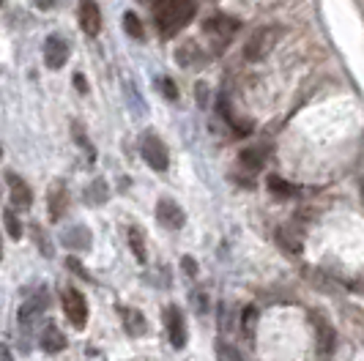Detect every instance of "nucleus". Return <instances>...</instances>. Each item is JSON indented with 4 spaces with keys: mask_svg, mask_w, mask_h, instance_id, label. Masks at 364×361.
Wrapping results in <instances>:
<instances>
[{
    "mask_svg": "<svg viewBox=\"0 0 364 361\" xmlns=\"http://www.w3.org/2000/svg\"><path fill=\"white\" fill-rule=\"evenodd\" d=\"M0 260H3V238H0Z\"/></svg>",
    "mask_w": 364,
    "mask_h": 361,
    "instance_id": "31",
    "label": "nucleus"
},
{
    "mask_svg": "<svg viewBox=\"0 0 364 361\" xmlns=\"http://www.w3.org/2000/svg\"><path fill=\"white\" fill-rule=\"evenodd\" d=\"M69 55H72V47L63 36H50L44 41V63L50 69H63L69 63Z\"/></svg>",
    "mask_w": 364,
    "mask_h": 361,
    "instance_id": "4",
    "label": "nucleus"
},
{
    "mask_svg": "<svg viewBox=\"0 0 364 361\" xmlns=\"http://www.w3.org/2000/svg\"><path fill=\"white\" fill-rule=\"evenodd\" d=\"M0 6H3V0H0Z\"/></svg>",
    "mask_w": 364,
    "mask_h": 361,
    "instance_id": "32",
    "label": "nucleus"
},
{
    "mask_svg": "<svg viewBox=\"0 0 364 361\" xmlns=\"http://www.w3.org/2000/svg\"><path fill=\"white\" fill-rule=\"evenodd\" d=\"M129 247H132V252L137 257V263H148V252H146V244H143V233L137 230V227H132L129 230Z\"/></svg>",
    "mask_w": 364,
    "mask_h": 361,
    "instance_id": "20",
    "label": "nucleus"
},
{
    "mask_svg": "<svg viewBox=\"0 0 364 361\" xmlns=\"http://www.w3.org/2000/svg\"><path fill=\"white\" fill-rule=\"evenodd\" d=\"M3 219H6V230H9V235H11L14 241H19V238H22V222H19V217L14 214V211H6Z\"/></svg>",
    "mask_w": 364,
    "mask_h": 361,
    "instance_id": "23",
    "label": "nucleus"
},
{
    "mask_svg": "<svg viewBox=\"0 0 364 361\" xmlns=\"http://www.w3.org/2000/svg\"><path fill=\"white\" fill-rule=\"evenodd\" d=\"M238 28H241V25H238V19L225 17V14H217V17H208L205 22H203V31H205L208 36L219 38V44H228L230 38L236 36Z\"/></svg>",
    "mask_w": 364,
    "mask_h": 361,
    "instance_id": "5",
    "label": "nucleus"
},
{
    "mask_svg": "<svg viewBox=\"0 0 364 361\" xmlns=\"http://www.w3.org/2000/svg\"><path fill=\"white\" fill-rule=\"evenodd\" d=\"M60 301H63V312H66L69 323L74 328H85V323H88V301H85V296L80 290L66 288L63 296H60Z\"/></svg>",
    "mask_w": 364,
    "mask_h": 361,
    "instance_id": "3",
    "label": "nucleus"
},
{
    "mask_svg": "<svg viewBox=\"0 0 364 361\" xmlns=\"http://www.w3.org/2000/svg\"><path fill=\"white\" fill-rule=\"evenodd\" d=\"M143 159H146L148 167H154L156 173H164V170H167L170 156H167V148H164V143L156 134H148L146 140H143Z\"/></svg>",
    "mask_w": 364,
    "mask_h": 361,
    "instance_id": "7",
    "label": "nucleus"
},
{
    "mask_svg": "<svg viewBox=\"0 0 364 361\" xmlns=\"http://www.w3.org/2000/svg\"><path fill=\"white\" fill-rule=\"evenodd\" d=\"M0 361H14V356H11V350H9L6 345H0Z\"/></svg>",
    "mask_w": 364,
    "mask_h": 361,
    "instance_id": "30",
    "label": "nucleus"
},
{
    "mask_svg": "<svg viewBox=\"0 0 364 361\" xmlns=\"http://www.w3.org/2000/svg\"><path fill=\"white\" fill-rule=\"evenodd\" d=\"M33 3H36L41 11H50V9H55V3H58V0H33Z\"/></svg>",
    "mask_w": 364,
    "mask_h": 361,
    "instance_id": "28",
    "label": "nucleus"
},
{
    "mask_svg": "<svg viewBox=\"0 0 364 361\" xmlns=\"http://www.w3.org/2000/svg\"><path fill=\"white\" fill-rule=\"evenodd\" d=\"M154 17L156 28L164 38L181 33L183 28L195 17V3L192 0H154Z\"/></svg>",
    "mask_w": 364,
    "mask_h": 361,
    "instance_id": "1",
    "label": "nucleus"
},
{
    "mask_svg": "<svg viewBox=\"0 0 364 361\" xmlns=\"http://www.w3.org/2000/svg\"><path fill=\"white\" fill-rule=\"evenodd\" d=\"M255 320H257V309L255 307L244 309V320H241V325H244V334H247V337H252V331H255Z\"/></svg>",
    "mask_w": 364,
    "mask_h": 361,
    "instance_id": "25",
    "label": "nucleus"
},
{
    "mask_svg": "<svg viewBox=\"0 0 364 361\" xmlns=\"http://www.w3.org/2000/svg\"><path fill=\"white\" fill-rule=\"evenodd\" d=\"M124 31H127L132 38H137V41H143V38H146L143 22H140V17H137L134 11H127V14H124Z\"/></svg>",
    "mask_w": 364,
    "mask_h": 361,
    "instance_id": "22",
    "label": "nucleus"
},
{
    "mask_svg": "<svg viewBox=\"0 0 364 361\" xmlns=\"http://www.w3.org/2000/svg\"><path fill=\"white\" fill-rule=\"evenodd\" d=\"M77 17H80V28H82V33H88V36H99V31H102V11H99L96 0H80Z\"/></svg>",
    "mask_w": 364,
    "mask_h": 361,
    "instance_id": "8",
    "label": "nucleus"
},
{
    "mask_svg": "<svg viewBox=\"0 0 364 361\" xmlns=\"http://www.w3.org/2000/svg\"><path fill=\"white\" fill-rule=\"evenodd\" d=\"M279 38H282V28H279V25H266V28H260V31H255V33L250 36V41H247L244 58H247L250 63H257V60L269 58Z\"/></svg>",
    "mask_w": 364,
    "mask_h": 361,
    "instance_id": "2",
    "label": "nucleus"
},
{
    "mask_svg": "<svg viewBox=\"0 0 364 361\" xmlns=\"http://www.w3.org/2000/svg\"><path fill=\"white\" fill-rule=\"evenodd\" d=\"M102 200H107V186H105V180H96L91 189H88V203L99 205Z\"/></svg>",
    "mask_w": 364,
    "mask_h": 361,
    "instance_id": "24",
    "label": "nucleus"
},
{
    "mask_svg": "<svg viewBox=\"0 0 364 361\" xmlns=\"http://www.w3.org/2000/svg\"><path fill=\"white\" fill-rule=\"evenodd\" d=\"M162 93L167 96V99H173V102L178 99V88H176V82H173V80H162Z\"/></svg>",
    "mask_w": 364,
    "mask_h": 361,
    "instance_id": "26",
    "label": "nucleus"
},
{
    "mask_svg": "<svg viewBox=\"0 0 364 361\" xmlns=\"http://www.w3.org/2000/svg\"><path fill=\"white\" fill-rule=\"evenodd\" d=\"M238 159H241V167H244V170L257 173V170L263 167V162H266V151H263V148H244Z\"/></svg>",
    "mask_w": 364,
    "mask_h": 361,
    "instance_id": "19",
    "label": "nucleus"
},
{
    "mask_svg": "<svg viewBox=\"0 0 364 361\" xmlns=\"http://www.w3.org/2000/svg\"><path fill=\"white\" fill-rule=\"evenodd\" d=\"M156 217H159V222H162L164 227H170V230H178V227H183V222H186V214L181 211V205L167 198H162L156 203Z\"/></svg>",
    "mask_w": 364,
    "mask_h": 361,
    "instance_id": "9",
    "label": "nucleus"
},
{
    "mask_svg": "<svg viewBox=\"0 0 364 361\" xmlns=\"http://www.w3.org/2000/svg\"><path fill=\"white\" fill-rule=\"evenodd\" d=\"M176 58H178V63H181V66H203V60H205V55L200 53V47H198V44H192V41L181 44V47H178V53H176Z\"/></svg>",
    "mask_w": 364,
    "mask_h": 361,
    "instance_id": "18",
    "label": "nucleus"
},
{
    "mask_svg": "<svg viewBox=\"0 0 364 361\" xmlns=\"http://www.w3.org/2000/svg\"><path fill=\"white\" fill-rule=\"evenodd\" d=\"M74 85H77V90H80V93H85V90H88V85H85V77H82V74H77V77H74Z\"/></svg>",
    "mask_w": 364,
    "mask_h": 361,
    "instance_id": "29",
    "label": "nucleus"
},
{
    "mask_svg": "<svg viewBox=\"0 0 364 361\" xmlns=\"http://www.w3.org/2000/svg\"><path fill=\"white\" fill-rule=\"evenodd\" d=\"M63 247L77 249V252H88L91 249V230L82 227V225H74L63 233Z\"/></svg>",
    "mask_w": 364,
    "mask_h": 361,
    "instance_id": "12",
    "label": "nucleus"
},
{
    "mask_svg": "<svg viewBox=\"0 0 364 361\" xmlns=\"http://www.w3.org/2000/svg\"><path fill=\"white\" fill-rule=\"evenodd\" d=\"M44 309H47V298H44V296H36V298L25 301V304L19 307V323L25 325V328H28V325H33Z\"/></svg>",
    "mask_w": 364,
    "mask_h": 361,
    "instance_id": "15",
    "label": "nucleus"
},
{
    "mask_svg": "<svg viewBox=\"0 0 364 361\" xmlns=\"http://www.w3.org/2000/svg\"><path fill=\"white\" fill-rule=\"evenodd\" d=\"M164 328H167V337L170 345L181 350L186 345V320H183V312L178 307H167L164 309Z\"/></svg>",
    "mask_w": 364,
    "mask_h": 361,
    "instance_id": "6",
    "label": "nucleus"
},
{
    "mask_svg": "<svg viewBox=\"0 0 364 361\" xmlns=\"http://www.w3.org/2000/svg\"><path fill=\"white\" fill-rule=\"evenodd\" d=\"M121 318H124V328H127V334H132V337H143V334H146L148 323L137 309L121 307Z\"/></svg>",
    "mask_w": 364,
    "mask_h": 361,
    "instance_id": "17",
    "label": "nucleus"
},
{
    "mask_svg": "<svg viewBox=\"0 0 364 361\" xmlns=\"http://www.w3.org/2000/svg\"><path fill=\"white\" fill-rule=\"evenodd\" d=\"M66 208H69V192H66V186L63 183H53V189H50V219L58 222V219L66 214Z\"/></svg>",
    "mask_w": 364,
    "mask_h": 361,
    "instance_id": "14",
    "label": "nucleus"
},
{
    "mask_svg": "<svg viewBox=\"0 0 364 361\" xmlns=\"http://www.w3.org/2000/svg\"><path fill=\"white\" fill-rule=\"evenodd\" d=\"M6 183H9L11 203H14L17 208H31V205H33V192H31V186L19 178L17 173H6Z\"/></svg>",
    "mask_w": 364,
    "mask_h": 361,
    "instance_id": "10",
    "label": "nucleus"
},
{
    "mask_svg": "<svg viewBox=\"0 0 364 361\" xmlns=\"http://www.w3.org/2000/svg\"><path fill=\"white\" fill-rule=\"evenodd\" d=\"M41 350L44 353H60L63 347H66V337L60 334V328L55 323H47L44 325V331H41Z\"/></svg>",
    "mask_w": 364,
    "mask_h": 361,
    "instance_id": "13",
    "label": "nucleus"
},
{
    "mask_svg": "<svg viewBox=\"0 0 364 361\" xmlns=\"http://www.w3.org/2000/svg\"><path fill=\"white\" fill-rule=\"evenodd\" d=\"M269 189H272V195H277V198H293V195H299V189L293 183H288L285 178H279V176L269 178Z\"/></svg>",
    "mask_w": 364,
    "mask_h": 361,
    "instance_id": "21",
    "label": "nucleus"
},
{
    "mask_svg": "<svg viewBox=\"0 0 364 361\" xmlns=\"http://www.w3.org/2000/svg\"><path fill=\"white\" fill-rule=\"evenodd\" d=\"M312 320H315V331H318V353H321V359H328L334 353V328L321 315H312Z\"/></svg>",
    "mask_w": 364,
    "mask_h": 361,
    "instance_id": "11",
    "label": "nucleus"
},
{
    "mask_svg": "<svg viewBox=\"0 0 364 361\" xmlns=\"http://www.w3.org/2000/svg\"><path fill=\"white\" fill-rule=\"evenodd\" d=\"M183 271H186V274H195V271H198V263H195L192 257H183Z\"/></svg>",
    "mask_w": 364,
    "mask_h": 361,
    "instance_id": "27",
    "label": "nucleus"
},
{
    "mask_svg": "<svg viewBox=\"0 0 364 361\" xmlns=\"http://www.w3.org/2000/svg\"><path fill=\"white\" fill-rule=\"evenodd\" d=\"M277 241H279V247L282 249H288L291 254H299L301 252V233L293 227V225H282L279 230H277Z\"/></svg>",
    "mask_w": 364,
    "mask_h": 361,
    "instance_id": "16",
    "label": "nucleus"
}]
</instances>
